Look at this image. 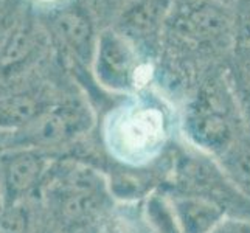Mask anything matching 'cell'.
I'll return each mask as SVG.
<instances>
[{"label": "cell", "instance_id": "obj_10", "mask_svg": "<svg viewBox=\"0 0 250 233\" xmlns=\"http://www.w3.org/2000/svg\"><path fill=\"white\" fill-rule=\"evenodd\" d=\"M38 3H41V5H47V6H55V5H58V3H61V2H64V0H36Z\"/></svg>", "mask_w": 250, "mask_h": 233}, {"label": "cell", "instance_id": "obj_1", "mask_svg": "<svg viewBox=\"0 0 250 233\" xmlns=\"http://www.w3.org/2000/svg\"><path fill=\"white\" fill-rule=\"evenodd\" d=\"M167 139V118L157 106L127 101L114 109L104 123V142L112 157L139 167L160 152Z\"/></svg>", "mask_w": 250, "mask_h": 233}, {"label": "cell", "instance_id": "obj_5", "mask_svg": "<svg viewBox=\"0 0 250 233\" xmlns=\"http://www.w3.org/2000/svg\"><path fill=\"white\" fill-rule=\"evenodd\" d=\"M53 106L41 90H21L0 97V131L19 134Z\"/></svg>", "mask_w": 250, "mask_h": 233}, {"label": "cell", "instance_id": "obj_7", "mask_svg": "<svg viewBox=\"0 0 250 233\" xmlns=\"http://www.w3.org/2000/svg\"><path fill=\"white\" fill-rule=\"evenodd\" d=\"M224 16L210 5H184L176 17V28L194 36L218 34L224 28Z\"/></svg>", "mask_w": 250, "mask_h": 233}, {"label": "cell", "instance_id": "obj_4", "mask_svg": "<svg viewBox=\"0 0 250 233\" xmlns=\"http://www.w3.org/2000/svg\"><path fill=\"white\" fill-rule=\"evenodd\" d=\"M50 33L55 34L73 59L81 64L90 65L98 33L90 13L78 3L61 2L48 13Z\"/></svg>", "mask_w": 250, "mask_h": 233}, {"label": "cell", "instance_id": "obj_11", "mask_svg": "<svg viewBox=\"0 0 250 233\" xmlns=\"http://www.w3.org/2000/svg\"><path fill=\"white\" fill-rule=\"evenodd\" d=\"M3 210V204H2V196H0V213Z\"/></svg>", "mask_w": 250, "mask_h": 233}, {"label": "cell", "instance_id": "obj_2", "mask_svg": "<svg viewBox=\"0 0 250 233\" xmlns=\"http://www.w3.org/2000/svg\"><path fill=\"white\" fill-rule=\"evenodd\" d=\"M90 67L97 83L110 93L129 95L140 83L142 65L134 44L112 27L98 33Z\"/></svg>", "mask_w": 250, "mask_h": 233}, {"label": "cell", "instance_id": "obj_6", "mask_svg": "<svg viewBox=\"0 0 250 233\" xmlns=\"http://www.w3.org/2000/svg\"><path fill=\"white\" fill-rule=\"evenodd\" d=\"M171 6V0H132L129 2L117 17L114 30L135 44L152 34L167 17Z\"/></svg>", "mask_w": 250, "mask_h": 233}, {"label": "cell", "instance_id": "obj_3", "mask_svg": "<svg viewBox=\"0 0 250 233\" xmlns=\"http://www.w3.org/2000/svg\"><path fill=\"white\" fill-rule=\"evenodd\" d=\"M50 171L45 152L31 146H11L0 152V196L3 209L21 205Z\"/></svg>", "mask_w": 250, "mask_h": 233}, {"label": "cell", "instance_id": "obj_8", "mask_svg": "<svg viewBox=\"0 0 250 233\" xmlns=\"http://www.w3.org/2000/svg\"><path fill=\"white\" fill-rule=\"evenodd\" d=\"M146 216L152 233H180L169 199L152 194L146 202Z\"/></svg>", "mask_w": 250, "mask_h": 233}, {"label": "cell", "instance_id": "obj_9", "mask_svg": "<svg viewBox=\"0 0 250 233\" xmlns=\"http://www.w3.org/2000/svg\"><path fill=\"white\" fill-rule=\"evenodd\" d=\"M208 233H250V224L244 221H226L214 226Z\"/></svg>", "mask_w": 250, "mask_h": 233}]
</instances>
